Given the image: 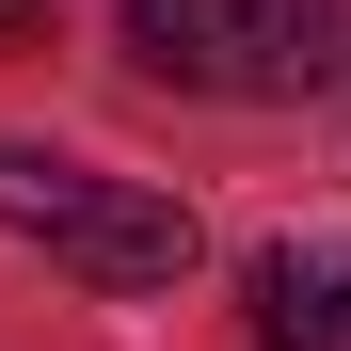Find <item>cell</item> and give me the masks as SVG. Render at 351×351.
Masks as SVG:
<instances>
[{
	"label": "cell",
	"mask_w": 351,
	"mask_h": 351,
	"mask_svg": "<svg viewBox=\"0 0 351 351\" xmlns=\"http://www.w3.org/2000/svg\"><path fill=\"white\" fill-rule=\"evenodd\" d=\"M128 48L192 96H304L335 80V0H128Z\"/></svg>",
	"instance_id": "cell-2"
},
{
	"label": "cell",
	"mask_w": 351,
	"mask_h": 351,
	"mask_svg": "<svg viewBox=\"0 0 351 351\" xmlns=\"http://www.w3.org/2000/svg\"><path fill=\"white\" fill-rule=\"evenodd\" d=\"M256 335H271V351H351V256H335V240H319V256L271 240V256H256Z\"/></svg>",
	"instance_id": "cell-3"
},
{
	"label": "cell",
	"mask_w": 351,
	"mask_h": 351,
	"mask_svg": "<svg viewBox=\"0 0 351 351\" xmlns=\"http://www.w3.org/2000/svg\"><path fill=\"white\" fill-rule=\"evenodd\" d=\"M0 240L64 256L80 287H176L192 271V208L144 192V176H96L64 144H0Z\"/></svg>",
	"instance_id": "cell-1"
}]
</instances>
